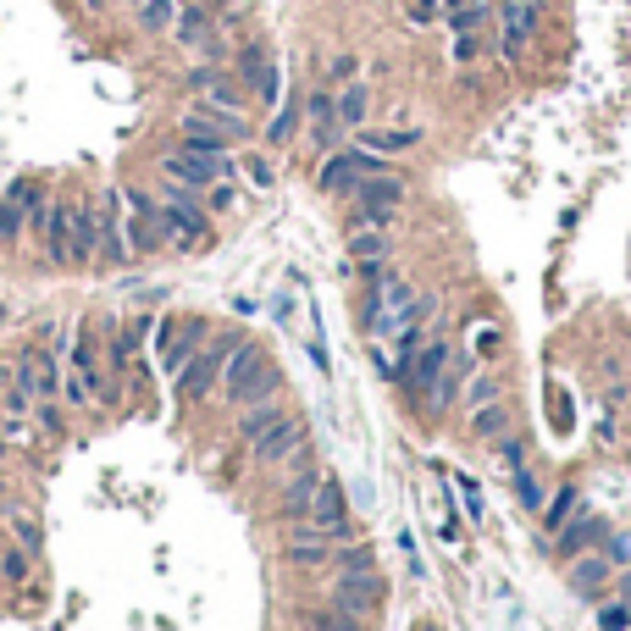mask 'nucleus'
Instances as JSON below:
<instances>
[{"mask_svg":"<svg viewBox=\"0 0 631 631\" xmlns=\"http://www.w3.org/2000/svg\"><path fill=\"white\" fill-rule=\"evenodd\" d=\"M155 211H161V239H167L172 250H200V244H211V211L200 205L194 189L167 183L161 200H155Z\"/></svg>","mask_w":631,"mask_h":631,"instance_id":"1","label":"nucleus"},{"mask_svg":"<svg viewBox=\"0 0 631 631\" xmlns=\"http://www.w3.org/2000/svg\"><path fill=\"white\" fill-rule=\"evenodd\" d=\"M277 382H283L277 377V360L261 344H250V338H244V349L222 371V388H227V405L233 410L255 405V399H277Z\"/></svg>","mask_w":631,"mask_h":631,"instance_id":"2","label":"nucleus"},{"mask_svg":"<svg viewBox=\"0 0 631 631\" xmlns=\"http://www.w3.org/2000/svg\"><path fill=\"white\" fill-rule=\"evenodd\" d=\"M244 349L239 333H227V338H211V344L200 349V355L189 360V366L178 371V382H172V393H178V405H200V399H211V388L222 382L227 360Z\"/></svg>","mask_w":631,"mask_h":631,"instance_id":"3","label":"nucleus"},{"mask_svg":"<svg viewBox=\"0 0 631 631\" xmlns=\"http://www.w3.org/2000/svg\"><path fill=\"white\" fill-rule=\"evenodd\" d=\"M366 178H393L388 172V155H371V150H333L322 161V172H316V189L322 194H355Z\"/></svg>","mask_w":631,"mask_h":631,"instance_id":"4","label":"nucleus"},{"mask_svg":"<svg viewBox=\"0 0 631 631\" xmlns=\"http://www.w3.org/2000/svg\"><path fill=\"white\" fill-rule=\"evenodd\" d=\"M161 172H167V183H178V189H211V183L222 178H239V161L233 155H200V150H172L167 161H161Z\"/></svg>","mask_w":631,"mask_h":631,"instance_id":"5","label":"nucleus"},{"mask_svg":"<svg viewBox=\"0 0 631 631\" xmlns=\"http://www.w3.org/2000/svg\"><path fill=\"white\" fill-rule=\"evenodd\" d=\"M349 200H355V227H388L393 205L405 200V183L399 178H366Z\"/></svg>","mask_w":631,"mask_h":631,"instance_id":"6","label":"nucleus"},{"mask_svg":"<svg viewBox=\"0 0 631 631\" xmlns=\"http://www.w3.org/2000/svg\"><path fill=\"white\" fill-rule=\"evenodd\" d=\"M532 34H537V0H504L499 6V56L510 61V67L526 56Z\"/></svg>","mask_w":631,"mask_h":631,"instance_id":"7","label":"nucleus"},{"mask_svg":"<svg viewBox=\"0 0 631 631\" xmlns=\"http://www.w3.org/2000/svg\"><path fill=\"white\" fill-rule=\"evenodd\" d=\"M122 205H128V227H122V233H128V255H150V250H161V211H155V200L150 194H122Z\"/></svg>","mask_w":631,"mask_h":631,"instance_id":"8","label":"nucleus"},{"mask_svg":"<svg viewBox=\"0 0 631 631\" xmlns=\"http://www.w3.org/2000/svg\"><path fill=\"white\" fill-rule=\"evenodd\" d=\"M443 371H449V344H421L416 360L405 366V388L416 405H432V393H438Z\"/></svg>","mask_w":631,"mask_h":631,"instance_id":"9","label":"nucleus"},{"mask_svg":"<svg viewBox=\"0 0 631 631\" xmlns=\"http://www.w3.org/2000/svg\"><path fill=\"white\" fill-rule=\"evenodd\" d=\"M377 598H382V582H377L371 565H349V571H338V582H333V604L338 609L366 615V609H377Z\"/></svg>","mask_w":631,"mask_h":631,"instance_id":"10","label":"nucleus"},{"mask_svg":"<svg viewBox=\"0 0 631 631\" xmlns=\"http://www.w3.org/2000/svg\"><path fill=\"white\" fill-rule=\"evenodd\" d=\"M609 537V521L604 515H593V510H582V515H571V521L560 526V537H554V560H565L571 565L576 554H587V548H598Z\"/></svg>","mask_w":631,"mask_h":631,"instance_id":"11","label":"nucleus"},{"mask_svg":"<svg viewBox=\"0 0 631 631\" xmlns=\"http://www.w3.org/2000/svg\"><path fill=\"white\" fill-rule=\"evenodd\" d=\"M39 200H45V194H39L34 178H17L12 189L0 194V244H17V239H23V222H28V211H34Z\"/></svg>","mask_w":631,"mask_h":631,"instance_id":"12","label":"nucleus"},{"mask_svg":"<svg viewBox=\"0 0 631 631\" xmlns=\"http://www.w3.org/2000/svg\"><path fill=\"white\" fill-rule=\"evenodd\" d=\"M250 449H255L261 465H277V460H288V454H305V421L283 416L277 427H266L261 438H250Z\"/></svg>","mask_w":631,"mask_h":631,"instance_id":"13","label":"nucleus"},{"mask_svg":"<svg viewBox=\"0 0 631 631\" xmlns=\"http://www.w3.org/2000/svg\"><path fill=\"white\" fill-rule=\"evenodd\" d=\"M205 344H211V338H205V327H200V322H189V327H178V322H161V366H167L172 377H178V371L189 366V360L200 355Z\"/></svg>","mask_w":631,"mask_h":631,"instance_id":"14","label":"nucleus"},{"mask_svg":"<svg viewBox=\"0 0 631 631\" xmlns=\"http://www.w3.org/2000/svg\"><path fill=\"white\" fill-rule=\"evenodd\" d=\"M283 560L294 565V571H322V565L333 560V537H327L322 526H294V532H288Z\"/></svg>","mask_w":631,"mask_h":631,"instance_id":"15","label":"nucleus"},{"mask_svg":"<svg viewBox=\"0 0 631 631\" xmlns=\"http://www.w3.org/2000/svg\"><path fill=\"white\" fill-rule=\"evenodd\" d=\"M239 78H244V89H255V95L266 100V106H277V95H283V78H277V61H266L261 45H244Z\"/></svg>","mask_w":631,"mask_h":631,"instance_id":"16","label":"nucleus"},{"mask_svg":"<svg viewBox=\"0 0 631 631\" xmlns=\"http://www.w3.org/2000/svg\"><path fill=\"white\" fill-rule=\"evenodd\" d=\"M565 576H571V593H582V598H598L609 582H615V565L598 554V548H587V554H576L571 565H565Z\"/></svg>","mask_w":631,"mask_h":631,"instance_id":"17","label":"nucleus"},{"mask_svg":"<svg viewBox=\"0 0 631 631\" xmlns=\"http://www.w3.org/2000/svg\"><path fill=\"white\" fill-rule=\"evenodd\" d=\"M310 526H322L327 537H344V493H338L333 477H322V488H316V499H310Z\"/></svg>","mask_w":631,"mask_h":631,"instance_id":"18","label":"nucleus"},{"mask_svg":"<svg viewBox=\"0 0 631 631\" xmlns=\"http://www.w3.org/2000/svg\"><path fill=\"white\" fill-rule=\"evenodd\" d=\"M100 255V211L95 205H72V266Z\"/></svg>","mask_w":631,"mask_h":631,"instance_id":"19","label":"nucleus"},{"mask_svg":"<svg viewBox=\"0 0 631 631\" xmlns=\"http://www.w3.org/2000/svg\"><path fill=\"white\" fill-rule=\"evenodd\" d=\"M305 122H310V139L322 144V150H333V139H338V106H333L327 89H310V95H305Z\"/></svg>","mask_w":631,"mask_h":631,"instance_id":"20","label":"nucleus"},{"mask_svg":"<svg viewBox=\"0 0 631 631\" xmlns=\"http://www.w3.org/2000/svg\"><path fill=\"white\" fill-rule=\"evenodd\" d=\"M416 139H421L416 128H355V144L371 155H405Z\"/></svg>","mask_w":631,"mask_h":631,"instance_id":"21","label":"nucleus"},{"mask_svg":"<svg viewBox=\"0 0 631 631\" xmlns=\"http://www.w3.org/2000/svg\"><path fill=\"white\" fill-rule=\"evenodd\" d=\"M172 34L183 39V45H200V50H216L211 45V12H205V6H178V17H172Z\"/></svg>","mask_w":631,"mask_h":631,"instance_id":"22","label":"nucleus"},{"mask_svg":"<svg viewBox=\"0 0 631 631\" xmlns=\"http://www.w3.org/2000/svg\"><path fill=\"white\" fill-rule=\"evenodd\" d=\"M333 106H338V128H366V117H371V89L366 84H344L333 95Z\"/></svg>","mask_w":631,"mask_h":631,"instance_id":"23","label":"nucleus"},{"mask_svg":"<svg viewBox=\"0 0 631 631\" xmlns=\"http://www.w3.org/2000/svg\"><path fill=\"white\" fill-rule=\"evenodd\" d=\"M288 410H277V399H255V405H244V416H239V432L244 438H261L266 427H277Z\"/></svg>","mask_w":631,"mask_h":631,"instance_id":"24","label":"nucleus"},{"mask_svg":"<svg viewBox=\"0 0 631 631\" xmlns=\"http://www.w3.org/2000/svg\"><path fill=\"white\" fill-rule=\"evenodd\" d=\"M349 250H355L360 266H382V261H388V233H382V227H366V233H360V227H355Z\"/></svg>","mask_w":631,"mask_h":631,"instance_id":"25","label":"nucleus"},{"mask_svg":"<svg viewBox=\"0 0 631 631\" xmlns=\"http://www.w3.org/2000/svg\"><path fill=\"white\" fill-rule=\"evenodd\" d=\"M316 488H322V477H316V471H299V477L288 482V493H283V515H310Z\"/></svg>","mask_w":631,"mask_h":631,"instance_id":"26","label":"nucleus"},{"mask_svg":"<svg viewBox=\"0 0 631 631\" xmlns=\"http://www.w3.org/2000/svg\"><path fill=\"white\" fill-rule=\"evenodd\" d=\"M493 17V6H443V23H449V34H482Z\"/></svg>","mask_w":631,"mask_h":631,"instance_id":"27","label":"nucleus"},{"mask_svg":"<svg viewBox=\"0 0 631 631\" xmlns=\"http://www.w3.org/2000/svg\"><path fill=\"white\" fill-rule=\"evenodd\" d=\"M28 571H34V554H28L23 543H6V548H0V576H6V587H23Z\"/></svg>","mask_w":631,"mask_h":631,"instance_id":"28","label":"nucleus"},{"mask_svg":"<svg viewBox=\"0 0 631 631\" xmlns=\"http://www.w3.org/2000/svg\"><path fill=\"white\" fill-rule=\"evenodd\" d=\"M576 504H582V493H576V488H560L554 499L543 504V526H548V532H560V526L576 515Z\"/></svg>","mask_w":631,"mask_h":631,"instance_id":"29","label":"nucleus"},{"mask_svg":"<svg viewBox=\"0 0 631 631\" xmlns=\"http://www.w3.org/2000/svg\"><path fill=\"white\" fill-rule=\"evenodd\" d=\"M471 432H477V438H504V432H510V410H504L499 399L482 405L477 416H471Z\"/></svg>","mask_w":631,"mask_h":631,"instance_id":"30","label":"nucleus"},{"mask_svg":"<svg viewBox=\"0 0 631 631\" xmlns=\"http://www.w3.org/2000/svg\"><path fill=\"white\" fill-rule=\"evenodd\" d=\"M299 122H305V106H299V100H283V111H277L272 128H266V139H272V144H288L299 133Z\"/></svg>","mask_w":631,"mask_h":631,"instance_id":"31","label":"nucleus"},{"mask_svg":"<svg viewBox=\"0 0 631 631\" xmlns=\"http://www.w3.org/2000/svg\"><path fill=\"white\" fill-rule=\"evenodd\" d=\"M172 17H178V0H144L139 6V28H150V34H167Z\"/></svg>","mask_w":631,"mask_h":631,"instance_id":"32","label":"nucleus"},{"mask_svg":"<svg viewBox=\"0 0 631 631\" xmlns=\"http://www.w3.org/2000/svg\"><path fill=\"white\" fill-rule=\"evenodd\" d=\"M310 631H360V615H349V609H316V615L305 620Z\"/></svg>","mask_w":631,"mask_h":631,"instance_id":"33","label":"nucleus"},{"mask_svg":"<svg viewBox=\"0 0 631 631\" xmlns=\"http://www.w3.org/2000/svg\"><path fill=\"white\" fill-rule=\"evenodd\" d=\"M12 543H23L28 548V554H39V548H45V532H39V521H34V515H23V510H12Z\"/></svg>","mask_w":631,"mask_h":631,"instance_id":"34","label":"nucleus"},{"mask_svg":"<svg viewBox=\"0 0 631 631\" xmlns=\"http://www.w3.org/2000/svg\"><path fill=\"white\" fill-rule=\"evenodd\" d=\"M205 211L211 216H222V211H233V205H239V189H233V178H222V183H211V189H205Z\"/></svg>","mask_w":631,"mask_h":631,"instance_id":"35","label":"nucleus"},{"mask_svg":"<svg viewBox=\"0 0 631 631\" xmlns=\"http://www.w3.org/2000/svg\"><path fill=\"white\" fill-rule=\"evenodd\" d=\"M598 554H604L615 571H626V565H631V537H626V532H609L604 543H598Z\"/></svg>","mask_w":631,"mask_h":631,"instance_id":"36","label":"nucleus"},{"mask_svg":"<svg viewBox=\"0 0 631 631\" xmlns=\"http://www.w3.org/2000/svg\"><path fill=\"white\" fill-rule=\"evenodd\" d=\"M499 399V388H493V377H482V366L471 371V393H465V405L471 410H482V405H493Z\"/></svg>","mask_w":631,"mask_h":631,"instance_id":"37","label":"nucleus"},{"mask_svg":"<svg viewBox=\"0 0 631 631\" xmlns=\"http://www.w3.org/2000/svg\"><path fill=\"white\" fill-rule=\"evenodd\" d=\"M515 493H521V504H526V510H543V488H537V477H532V471H526V465H521V471H515Z\"/></svg>","mask_w":631,"mask_h":631,"instance_id":"38","label":"nucleus"},{"mask_svg":"<svg viewBox=\"0 0 631 631\" xmlns=\"http://www.w3.org/2000/svg\"><path fill=\"white\" fill-rule=\"evenodd\" d=\"M239 172L255 183V189H272V161H266V155H244V161H239Z\"/></svg>","mask_w":631,"mask_h":631,"instance_id":"39","label":"nucleus"},{"mask_svg":"<svg viewBox=\"0 0 631 631\" xmlns=\"http://www.w3.org/2000/svg\"><path fill=\"white\" fill-rule=\"evenodd\" d=\"M598 626L604 631H631V604L620 598V604H604L598 609Z\"/></svg>","mask_w":631,"mask_h":631,"instance_id":"40","label":"nucleus"},{"mask_svg":"<svg viewBox=\"0 0 631 631\" xmlns=\"http://www.w3.org/2000/svg\"><path fill=\"white\" fill-rule=\"evenodd\" d=\"M454 45H449V56H454V67H471V61H477V34H449Z\"/></svg>","mask_w":631,"mask_h":631,"instance_id":"41","label":"nucleus"},{"mask_svg":"<svg viewBox=\"0 0 631 631\" xmlns=\"http://www.w3.org/2000/svg\"><path fill=\"white\" fill-rule=\"evenodd\" d=\"M405 12H410V23L416 28H427L432 17H443V0H405Z\"/></svg>","mask_w":631,"mask_h":631,"instance_id":"42","label":"nucleus"},{"mask_svg":"<svg viewBox=\"0 0 631 631\" xmlns=\"http://www.w3.org/2000/svg\"><path fill=\"white\" fill-rule=\"evenodd\" d=\"M454 488L465 493V515H471V521H477V515H482V493H477V482L465 477V471H454Z\"/></svg>","mask_w":631,"mask_h":631,"instance_id":"43","label":"nucleus"},{"mask_svg":"<svg viewBox=\"0 0 631 631\" xmlns=\"http://www.w3.org/2000/svg\"><path fill=\"white\" fill-rule=\"evenodd\" d=\"M615 593L631 604V565H626V571H615Z\"/></svg>","mask_w":631,"mask_h":631,"instance_id":"44","label":"nucleus"},{"mask_svg":"<svg viewBox=\"0 0 631 631\" xmlns=\"http://www.w3.org/2000/svg\"><path fill=\"white\" fill-rule=\"evenodd\" d=\"M443 6H493V0H443Z\"/></svg>","mask_w":631,"mask_h":631,"instance_id":"45","label":"nucleus"},{"mask_svg":"<svg viewBox=\"0 0 631 631\" xmlns=\"http://www.w3.org/2000/svg\"><path fill=\"white\" fill-rule=\"evenodd\" d=\"M6 543H12V532H6V526H0V548H6Z\"/></svg>","mask_w":631,"mask_h":631,"instance_id":"46","label":"nucleus"},{"mask_svg":"<svg viewBox=\"0 0 631 631\" xmlns=\"http://www.w3.org/2000/svg\"><path fill=\"white\" fill-rule=\"evenodd\" d=\"M128 6H133V12H139V6H144V0H128Z\"/></svg>","mask_w":631,"mask_h":631,"instance_id":"47","label":"nucleus"}]
</instances>
